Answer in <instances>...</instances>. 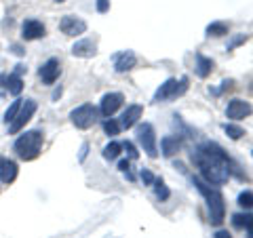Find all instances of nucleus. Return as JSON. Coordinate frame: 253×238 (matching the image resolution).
Here are the masks:
<instances>
[{
    "mask_svg": "<svg viewBox=\"0 0 253 238\" xmlns=\"http://www.w3.org/2000/svg\"><path fill=\"white\" fill-rule=\"evenodd\" d=\"M137 139H139V144L141 148H144V152L150 156V158H156L158 156V148H156V135H154V129H152V124H139L137 126Z\"/></svg>",
    "mask_w": 253,
    "mask_h": 238,
    "instance_id": "nucleus-7",
    "label": "nucleus"
},
{
    "mask_svg": "<svg viewBox=\"0 0 253 238\" xmlns=\"http://www.w3.org/2000/svg\"><path fill=\"white\" fill-rule=\"evenodd\" d=\"M161 148H163V154L171 158V156H175L177 154V150H179V141L175 137H171V135H167V137H163L161 141Z\"/></svg>",
    "mask_w": 253,
    "mask_h": 238,
    "instance_id": "nucleus-18",
    "label": "nucleus"
},
{
    "mask_svg": "<svg viewBox=\"0 0 253 238\" xmlns=\"http://www.w3.org/2000/svg\"><path fill=\"white\" fill-rule=\"evenodd\" d=\"M123 101H125L123 93H108V95H104V97H101V106H99L101 116H106V118L114 116L116 110L123 106Z\"/></svg>",
    "mask_w": 253,
    "mask_h": 238,
    "instance_id": "nucleus-9",
    "label": "nucleus"
},
{
    "mask_svg": "<svg viewBox=\"0 0 253 238\" xmlns=\"http://www.w3.org/2000/svg\"><path fill=\"white\" fill-rule=\"evenodd\" d=\"M42 141H44V133L42 131H26L23 135H19L15 139V146L13 150L17 152V156L21 160H34V158L41 154V148H42Z\"/></svg>",
    "mask_w": 253,
    "mask_h": 238,
    "instance_id": "nucleus-3",
    "label": "nucleus"
},
{
    "mask_svg": "<svg viewBox=\"0 0 253 238\" xmlns=\"http://www.w3.org/2000/svg\"><path fill=\"white\" fill-rule=\"evenodd\" d=\"M239 204L243 209H253V192H241L239 194Z\"/></svg>",
    "mask_w": 253,
    "mask_h": 238,
    "instance_id": "nucleus-24",
    "label": "nucleus"
},
{
    "mask_svg": "<svg viewBox=\"0 0 253 238\" xmlns=\"http://www.w3.org/2000/svg\"><path fill=\"white\" fill-rule=\"evenodd\" d=\"M135 61L137 59L133 55V51H123L114 57V68H116V72H126V70H131L135 66Z\"/></svg>",
    "mask_w": 253,
    "mask_h": 238,
    "instance_id": "nucleus-15",
    "label": "nucleus"
},
{
    "mask_svg": "<svg viewBox=\"0 0 253 238\" xmlns=\"http://www.w3.org/2000/svg\"><path fill=\"white\" fill-rule=\"evenodd\" d=\"M249 114H251V106L243 99H232L226 108V116L230 118V120H243V118Z\"/></svg>",
    "mask_w": 253,
    "mask_h": 238,
    "instance_id": "nucleus-11",
    "label": "nucleus"
},
{
    "mask_svg": "<svg viewBox=\"0 0 253 238\" xmlns=\"http://www.w3.org/2000/svg\"><path fill=\"white\" fill-rule=\"evenodd\" d=\"M141 112H144V108L141 106H129L123 112V118H121V126L123 129H131V126H135L137 124V120L141 118Z\"/></svg>",
    "mask_w": 253,
    "mask_h": 238,
    "instance_id": "nucleus-14",
    "label": "nucleus"
},
{
    "mask_svg": "<svg viewBox=\"0 0 253 238\" xmlns=\"http://www.w3.org/2000/svg\"><path fill=\"white\" fill-rule=\"evenodd\" d=\"M59 30L66 36H81V34H84V32H86V23L81 17L66 15V17H61V21H59Z\"/></svg>",
    "mask_w": 253,
    "mask_h": 238,
    "instance_id": "nucleus-8",
    "label": "nucleus"
},
{
    "mask_svg": "<svg viewBox=\"0 0 253 238\" xmlns=\"http://www.w3.org/2000/svg\"><path fill=\"white\" fill-rule=\"evenodd\" d=\"M207 34L209 36H224V34H228V26L226 23H221V21H215V23H211V26L207 28Z\"/></svg>",
    "mask_w": 253,
    "mask_h": 238,
    "instance_id": "nucleus-22",
    "label": "nucleus"
},
{
    "mask_svg": "<svg viewBox=\"0 0 253 238\" xmlns=\"http://www.w3.org/2000/svg\"><path fill=\"white\" fill-rule=\"evenodd\" d=\"M13 53H15V55H23V53H26V51H23V49H21V46H19V44H13Z\"/></svg>",
    "mask_w": 253,
    "mask_h": 238,
    "instance_id": "nucleus-34",
    "label": "nucleus"
},
{
    "mask_svg": "<svg viewBox=\"0 0 253 238\" xmlns=\"http://www.w3.org/2000/svg\"><path fill=\"white\" fill-rule=\"evenodd\" d=\"M211 70H213V61L207 59L205 55L196 53V74H199L201 78H207L211 74Z\"/></svg>",
    "mask_w": 253,
    "mask_h": 238,
    "instance_id": "nucleus-17",
    "label": "nucleus"
},
{
    "mask_svg": "<svg viewBox=\"0 0 253 238\" xmlns=\"http://www.w3.org/2000/svg\"><path fill=\"white\" fill-rule=\"evenodd\" d=\"M15 177H17V162L11 160V158L0 156V181L2 184H13Z\"/></svg>",
    "mask_w": 253,
    "mask_h": 238,
    "instance_id": "nucleus-13",
    "label": "nucleus"
},
{
    "mask_svg": "<svg viewBox=\"0 0 253 238\" xmlns=\"http://www.w3.org/2000/svg\"><path fill=\"white\" fill-rule=\"evenodd\" d=\"M224 131H226V135H228L230 139H241L243 135H245V131L241 129V126H236V124H226Z\"/></svg>",
    "mask_w": 253,
    "mask_h": 238,
    "instance_id": "nucleus-23",
    "label": "nucleus"
},
{
    "mask_svg": "<svg viewBox=\"0 0 253 238\" xmlns=\"http://www.w3.org/2000/svg\"><path fill=\"white\" fill-rule=\"evenodd\" d=\"M59 68L61 66H59L57 59H46L41 66V72H38V76H41V80L44 84H53L59 78Z\"/></svg>",
    "mask_w": 253,
    "mask_h": 238,
    "instance_id": "nucleus-12",
    "label": "nucleus"
},
{
    "mask_svg": "<svg viewBox=\"0 0 253 238\" xmlns=\"http://www.w3.org/2000/svg\"><path fill=\"white\" fill-rule=\"evenodd\" d=\"M123 150L126 154H129V158H137V150H135V146L131 144V141H125L123 144Z\"/></svg>",
    "mask_w": 253,
    "mask_h": 238,
    "instance_id": "nucleus-27",
    "label": "nucleus"
},
{
    "mask_svg": "<svg viewBox=\"0 0 253 238\" xmlns=\"http://www.w3.org/2000/svg\"><path fill=\"white\" fill-rule=\"evenodd\" d=\"M21 104H23V99H15L13 104H11V108H6V112H4V122H6V126H9V124L15 120V116H17Z\"/></svg>",
    "mask_w": 253,
    "mask_h": 238,
    "instance_id": "nucleus-20",
    "label": "nucleus"
},
{
    "mask_svg": "<svg viewBox=\"0 0 253 238\" xmlns=\"http://www.w3.org/2000/svg\"><path fill=\"white\" fill-rule=\"evenodd\" d=\"M110 9V0H97V11L99 13H108Z\"/></svg>",
    "mask_w": 253,
    "mask_h": 238,
    "instance_id": "nucleus-31",
    "label": "nucleus"
},
{
    "mask_svg": "<svg viewBox=\"0 0 253 238\" xmlns=\"http://www.w3.org/2000/svg\"><path fill=\"white\" fill-rule=\"evenodd\" d=\"M46 34V30L42 26V21H38V19H28V21H23V26H21V36H23V40H38V38H42Z\"/></svg>",
    "mask_w": 253,
    "mask_h": 238,
    "instance_id": "nucleus-10",
    "label": "nucleus"
},
{
    "mask_svg": "<svg viewBox=\"0 0 253 238\" xmlns=\"http://www.w3.org/2000/svg\"><path fill=\"white\" fill-rule=\"evenodd\" d=\"M86 150H89V146H86V144H84V146H83V152H81V160H83V158L86 156Z\"/></svg>",
    "mask_w": 253,
    "mask_h": 238,
    "instance_id": "nucleus-35",
    "label": "nucleus"
},
{
    "mask_svg": "<svg viewBox=\"0 0 253 238\" xmlns=\"http://www.w3.org/2000/svg\"><path fill=\"white\" fill-rule=\"evenodd\" d=\"M97 53L95 51V44L91 40H81L72 46V55L74 57H93V55Z\"/></svg>",
    "mask_w": 253,
    "mask_h": 238,
    "instance_id": "nucleus-16",
    "label": "nucleus"
},
{
    "mask_svg": "<svg viewBox=\"0 0 253 238\" xmlns=\"http://www.w3.org/2000/svg\"><path fill=\"white\" fill-rule=\"evenodd\" d=\"M154 186H156V196L161 198V200H167V198H169V190L165 188L163 181H161V179H156V181H154Z\"/></svg>",
    "mask_w": 253,
    "mask_h": 238,
    "instance_id": "nucleus-26",
    "label": "nucleus"
},
{
    "mask_svg": "<svg viewBox=\"0 0 253 238\" xmlns=\"http://www.w3.org/2000/svg\"><path fill=\"white\" fill-rule=\"evenodd\" d=\"M6 89H9L11 95H19L21 89H23V80H21V76L19 74H11L9 78H6Z\"/></svg>",
    "mask_w": 253,
    "mask_h": 238,
    "instance_id": "nucleus-19",
    "label": "nucleus"
},
{
    "mask_svg": "<svg viewBox=\"0 0 253 238\" xmlns=\"http://www.w3.org/2000/svg\"><path fill=\"white\" fill-rule=\"evenodd\" d=\"M186 89H188V80H186V78H181V80L169 78L165 84H161V89L156 91L154 99L156 101H167V99L177 97V95H181V93H186Z\"/></svg>",
    "mask_w": 253,
    "mask_h": 238,
    "instance_id": "nucleus-6",
    "label": "nucleus"
},
{
    "mask_svg": "<svg viewBox=\"0 0 253 238\" xmlns=\"http://www.w3.org/2000/svg\"><path fill=\"white\" fill-rule=\"evenodd\" d=\"M215 238H232V236H230V234H228V232H226V230H219V232L215 234Z\"/></svg>",
    "mask_w": 253,
    "mask_h": 238,
    "instance_id": "nucleus-33",
    "label": "nucleus"
},
{
    "mask_svg": "<svg viewBox=\"0 0 253 238\" xmlns=\"http://www.w3.org/2000/svg\"><path fill=\"white\" fill-rule=\"evenodd\" d=\"M121 150H123V146L116 144V141H112V144H108L104 148V158L106 160H116V158L121 156Z\"/></svg>",
    "mask_w": 253,
    "mask_h": 238,
    "instance_id": "nucleus-21",
    "label": "nucleus"
},
{
    "mask_svg": "<svg viewBox=\"0 0 253 238\" xmlns=\"http://www.w3.org/2000/svg\"><path fill=\"white\" fill-rule=\"evenodd\" d=\"M245 219H247V215H234L232 217L234 228H245Z\"/></svg>",
    "mask_w": 253,
    "mask_h": 238,
    "instance_id": "nucleus-30",
    "label": "nucleus"
},
{
    "mask_svg": "<svg viewBox=\"0 0 253 238\" xmlns=\"http://www.w3.org/2000/svg\"><path fill=\"white\" fill-rule=\"evenodd\" d=\"M36 101L34 99H26L21 104V108H19V112H17V116H15V120L9 124V133L11 135H15V133H19L23 126H26L30 120H32V116H34V112H36Z\"/></svg>",
    "mask_w": 253,
    "mask_h": 238,
    "instance_id": "nucleus-5",
    "label": "nucleus"
},
{
    "mask_svg": "<svg viewBox=\"0 0 253 238\" xmlns=\"http://www.w3.org/2000/svg\"><path fill=\"white\" fill-rule=\"evenodd\" d=\"M70 118H72V124L76 129H89V126H93V122L97 120V110H95L91 104H83L76 110H72Z\"/></svg>",
    "mask_w": 253,
    "mask_h": 238,
    "instance_id": "nucleus-4",
    "label": "nucleus"
},
{
    "mask_svg": "<svg viewBox=\"0 0 253 238\" xmlns=\"http://www.w3.org/2000/svg\"><path fill=\"white\" fill-rule=\"evenodd\" d=\"M129 166H131V164H129V160H123L121 164H118V169L125 171V173H129Z\"/></svg>",
    "mask_w": 253,
    "mask_h": 238,
    "instance_id": "nucleus-32",
    "label": "nucleus"
},
{
    "mask_svg": "<svg viewBox=\"0 0 253 238\" xmlns=\"http://www.w3.org/2000/svg\"><path fill=\"white\" fill-rule=\"evenodd\" d=\"M194 186L196 190L205 196V200H207V209H209V221L213 226H219L221 221H224V215H226V204H224V196L217 188H211V184H207L205 179L201 177H194Z\"/></svg>",
    "mask_w": 253,
    "mask_h": 238,
    "instance_id": "nucleus-2",
    "label": "nucleus"
},
{
    "mask_svg": "<svg viewBox=\"0 0 253 238\" xmlns=\"http://www.w3.org/2000/svg\"><path fill=\"white\" fill-rule=\"evenodd\" d=\"M141 179H144V184L146 186H152L154 184V175H152V173H150V171H141Z\"/></svg>",
    "mask_w": 253,
    "mask_h": 238,
    "instance_id": "nucleus-29",
    "label": "nucleus"
},
{
    "mask_svg": "<svg viewBox=\"0 0 253 238\" xmlns=\"http://www.w3.org/2000/svg\"><path fill=\"white\" fill-rule=\"evenodd\" d=\"M55 2H66V0H55Z\"/></svg>",
    "mask_w": 253,
    "mask_h": 238,
    "instance_id": "nucleus-36",
    "label": "nucleus"
},
{
    "mask_svg": "<svg viewBox=\"0 0 253 238\" xmlns=\"http://www.w3.org/2000/svg\"><path fill=\"white\" fill-rule=\"evenodd\" d=\"M245 230H247L249 238H253V213H251V215H247V219H245Z\"/></svg>",
    "mask_w": 253,
    "mask_h": 238,
    "instance_id": "nucleus-28",
    "label": "nucleus"
},
{
    "mask_svg": "<svg viewBox=\"0 0 253 238\" xmlns=\"http://www.w3.org/2000/svg\"><path fill=\"white\" fill-rule=\"evenodd\" d=\"M104 131L110 135V137H114V135H118V131H121V122H116L110 118V120L104 122Z\"/></svg>",
    "mask_w": 253,
    "mask_h": 238,
    "instance_id": "nucleus-25",
    "label": "nucleus"
},
{
    "mask_svg": "<svg viewBox=\"0 0 253 238\" xmlns=\"http://www.w3.org/2000/svg\"><path fill=\"white\" fill-rule=\"evenodd\" d=\"M192 162L201 169V175L207 184L219 186L230 177V160L226 152L213 141H205L192 152Z\"/></svg>",
    "mask_w": 253,
    "mask_h": 238,
    "instance_id": "nucleus-1",
    "label": "nucleus"
}]
</instances>
